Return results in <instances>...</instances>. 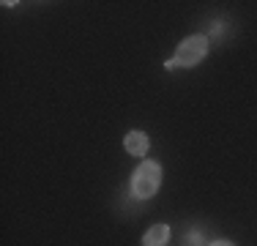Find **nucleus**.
Listing matches in <instances>:
<instances>
[{
    "instance_id": "obj_4",
    "label": "nucleus",
    "mask_w": 257,
    "mask_h": 246,
    "mask_svg": "<svg viewBox=\"0 0 257 246\" xmlns=\"http://www.w3.org/2000/svg\"><path fill=\"white\" fill-rule=\"evenodd\" d=\"M170 241V227L167 224H154L143 235V246H164Z\"/></svg>"
},
{
    "instance_id": "obj_3",
    "label": "nucleus",
    "mask_w": 257,
    "mask_h": 246,
    "mask_svg": "<svg viewBox=\"0 0 257 246\" xmlns=\"http://www.w3.org/2000/svg\"><path fill=\"white\" fill-rule=\"evenodd\" d=\"M123 148L132 153V156H145L148 148H151V140H148L145 132H128L126 140H123Z\"/></svg>"
},
{
    "instance_id": "obj_1",
    "label": "nucleus",
    "mask_w": 257,
    "mask_h": 246,
    "mask_svg": "<svg viewBox=\"0 0 257 246\" xmlns=\"http://www.w3.org/2000/svg\"><path fill=\"white\" fill-rule=\"evenodd\" d=\"M159 183H162V167L156 162H143L137 170H134L132 178V192L137 200H148V197L156 194Z\"/></svg>"
},
{
    "instance_id": "obj_5",
    "label": "nucleus",
    "mask_w": 257,
    "mask_h": 246,
    "mask_svg": "<svg viewBox=\"0 0 257 246\" xmlns=\"http://www.w3.org/2000/svg\"><path fill=\"white\" fill-rule=\"evenodd\" d=\"M211 246H232L230 241H216V243H211Z\"/></svg>"
},
{
    "instance_id": "obj_2",
    "label": "nucleus",
    "mask_w": 257,
    "mask_h": 246,
    "mask_svg": "<svg viewBox=\"0 0 257 246\" xmlns=\"http://www.w3.org/2000/svg\"><path fill=\"white\" fill-rule=\"evenodd\" d=\"M208 52V39L205 36H189V39L181 41L178 52H175V60H167V69H175V66H183V69H192L200 60L205 58Z\"/></svg>"
}]
</instances>
